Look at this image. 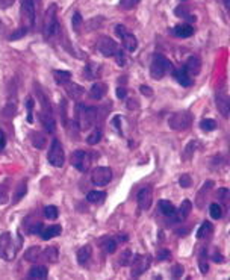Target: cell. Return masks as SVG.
I'll use <instances>...</instances> for the list:
<instances>
[{
	"mask_svg": "<svg viewBox=\"0 0 230 280\" xmlns=\"http://www.w3.org/2000/svg\"><path fill=\"white\" fill-rule=\"evenodd\" d=\"M209 214H211V217H212L214 220H220L221 215H223L221 205H218V203H212V205L209 206Z\"/></svg>",
	"mask_w": 230,
	"mask_h": 280,
	"instance_id": "obj_38",
	"label": "cell"
},
{
	"mask_svg": "<svg viewBox=\"0 0 230 280\" xmlns=\"http://www.w3.org/2000/svg\"><path fill=\"white\" fill-rule=\"evenodd\" d=\"M102 249H103L105 253L111 255V253H114L115 250H117V241L112 239V238H106L105 241L102 243Z\"/></svg>",
	"mask_w": 230,
	"mask_h": 280,
	"instance_id": "obj_30",
	"label": "cell"
},
{
	"mask_svg": "<svg viewBox=\"0 0 230 280\" xmlns=\"http://www.w3.org/2000/svg\"><path fill=\"white\" fill-rule=\"evenodd\" d=\"M193 120H194V117L189 111H179L170 117L168 125L173 131H186L188 128H191V125H193Z\"/></svg>",
	"mask_w": 230,
	"mask_h": 280,
	"instance_id": "obj_7",
	"label": "cell"
},
{
	"mask_svg": "<svg viewBox=\"0 0 230 280\" xmlns=\"http://www.w3.org/2000/svg\"><path fill=\"white\" fill-rule=\"evenodd\" d=\"M26 191H27V183H26V180H23V182L18 185L17 191H15V197H14V200H12V203H17L20 198H23V197L26 195Z\"/></svg>",
	"mask_w": 230,
	"mask_h": 280,
	"instance_id": "obj_37",
	"label": "cell"
},
{
	"mask_svg": "<svg viewBox=\"0 0 230 280\" xmlns=\"http://www.w3.org/2000/svg\"><path fill=\"white\" fill-rule=\"evenodd\" d=\"M179 183H180V186H183V188H189V186H191V177H189L188 174H182L180 179H179Z\"/></svg>",
	"mask_w": 230,
	"mask_h": 280,
	"instance_id": "obj_43",
	"label": "cell"
},
{
	"mask_svg": "<svg viewBox=\"0 0 230 280\" xmlns=\"http://www.w3.org/2000/svg\"><path fill=\"white\" fill-rule=\"evenodd\" d=\"M59 29L58 23V6L53 3L47 8L46 15H44V23H43V35L46 39H50L55 36V33Z\"/></svg>",
	"mask_w": 230,
	"mask_h": 280,
	"instance_id": "obj_4",
	"label": "cell"
},
{
	"mask_svg": "<svg viewBox=\"0 0 230 280\" xmlns=\"http://www.w3.org/2000/svg\"><path fill=\"white\" fill-rule=\"evenodd\" d=\"M126 96H127L126 88H117V97L118 99H126Z\"/></svg>",
	"mask_w": 230,
	"mask_h": 280,
	"instance_id": "obj_49",
	"label": "cell"
},
{
	"mask_svg": "<svg viewBox=\"0 0 230 280\" xmlns=\"http://www.w3.org/2000/svg\"><path fill=\"white\" fill-rule=\"evenodd\" d=\"M55 79L59 85H64L65 82L71 81V73L70 71H61V70H56L55 71Z\"/></svg>",
	"mask_w": 230,
	"mask_h": 280,
	"instance_id": "obj_32",
	"label": "cell"
},
{
	"mask_svg": "<svg viewBox=\"0 0 230 280\" xmlns=\"http://www.w3.org/2000/svg\"><path fill=\"white\" fill-rule=\"evenodd\" d=\"M15 2V0H0V8H9L12 3Z\"/></svg>",
	"mask_w": 230,
	"mask_h": 280,
	"instance_id": "obj_48",
	"label": "cell"
},
{
	"mask_svg": "<svg viewBox=\"0 0 230 280\" xmlns=\"http://www.w3.org/2000/svg\"><path fill=\"white\" fill-rule=\"evenodd\" d=\"M100 70L102 67L99 64H94V62H90L85 68H84V77L88 79V81H94L100 76Z\"/></svg>",
	"mask_w": 230,
	"mask_h": 280,
	"instance_id": "obj_23",
	"label": "cell"
},
{
	"mask_svg": "<svg viewBox=\"0 0 230 280\" xmlns=\"http://www.w3.org/2000/svg\"><path fill=\"white\" fill-rule=\"evenodd\" d=\"M108 93V87L103 82H94L90 90V97L94 100H102Z\"/></svg>",
	"mask_w": 230,
	"mask_h": 280,
	"instance_id": "obj_20",
	"label": "cell"
},
{
	"mask_svg": "<svg viewBox=\"0 0 230 280\" xmlns=\"http://www.w3.org/2000/svg\"><path fill=\"white\" fill-rule=\"evenodd\" d=\"M18 246H15L12 235L9 232L0 233V258L5 261H12L15 258Z\"/></svg>",
	"mask_w": 230,
	"mask_h": 280,
	"instance_id": "obj_6",
	"label": "cell"
},
{
	"mask_svg": "<svg viewBox=\"0 0 230 280\" xmlns=\"http://www.w3.org/2000/svg\"><path fill=\"white\" fill-rule=\"evenodd\" d=\"M105 198H106L105 191H90L87 194V200L90 203H102Z\"/></svg>",
	"mask_w": 230,
	"mask_h": 280,
	"instance_id": "obj_26",
	"label": "cell"
},
{
	"mask_svg": "<svg viewBox=\"0 0 230 280\" xmlns=\"http://www.w3.org/2000/svg\"><path fill=\"white\" fill-rule=\"evenodd\" d=\"M47 161L50 165L56 167V168H61L65 162V153H64V148H62V144L59 140H53L52 141V145L49 148V153H47Z\"/></svg>",
	"mask_w": 230,
	"mask_h": 280,
	"instance_id": "obj_8",
	"label": "cell"
},
{
	"mask_svg": "<svg viewBox=\"0 0 230 280\" xmlns=\"http://www.w3.org/2000/svg\"><path fill=\"white\" fill-rule=\"evenodd\" d=\"M150 264H151V258L148 255H136V256H133L132 262H130V267H132L130 276L133 279H138L139 276H142L150 268Z\"/></svg>",
	"mask_w": 230,
	"mask_h": 280,
	"instance_id": "obj_11",
	"label": "cell"
},
{
	"mask_svg": "<svg viewBox=\"0 0 230 280\" xmlns=\"http://www.w3.org/2000/svg\"><path fill=\"white\" fill-rule=\"evenodd\" d=\"M71 165L79 170L81 173H87L91 167V157L90 153L85 150H76L71 153Z\"/></svg>",
	"mask_w": 230,
	"mask_h": 280,
	"instance_id": "obj_9",
	"label": "cell"
},
{
	"mask_svg": "<svg viewBox=\"0 0 230 280\" xmlns=\"http://www.w3.org/2000/svg\"><path fill=\"white\" fill-rule=\"evenodd\" d=\"M112 179V171L108 167H97L93 170L91 180L96 186H106Z\"/></svg>",
	"mask_w": 230,
	"mask_h": 280,
	"instance_id": "obj_12",
	"label": "cell"
},
{
	"mask_svg": "<svg viewBox=\"0 0 230 280\" xmlns=\"http://www.w3.org/2000/svg\"><path fill=\"white\" fill-rule=\"evenodd\" d=\"M217 106H218V111L221 112V115L224 118H229V111H230V99L229 96L221 91L217 94Z\"/></svg>",
	"mask_w": 230,
	"mask_h": 280,
	"instance_id": "obj_16",
	"label": "cell"
},
{
	"mask_svg": "<svg viewBox=\"0 0 230 280\" xmlns=\"http://www.w3.org/2000/svg\"><path fill=\"white\" fill-rule=\"evenodd\" d=\"M191 211H193V203H191L189 200H185V202L180 205V208L174 211L171 220H173L174 223H182V221L191 214Z\"/></svg>",
	"mask_w": 230,
	"mask_h": 280,
	"instance_id": "obj_14",
	"label": "cell"
},
{
	"mask_svg": "<svg viewBox=\"0 0 230 280\" xmlns=\"http://www.w3.org/2000/svg\"><path fill=\"white\" fill-rule=\"evenodd\" d=\"M214 261H215V262H224V259H223V256H221L220 253H215V256H214Z\"/></svg>",
	"mask_w": 230,
	"mask_h": 280,
	"instance_id": "obj_52",
	"label": "cell"
},
{
	"mask_svg": "<svg viewBox=\"0 0 230 280\" xmlns=\"http://www.w3.org/2000/svg\"><path fill=\"white\" fill-rule=\"evenodd\" d=\"M44 217L49 218V220H56L58 218V208L50 205V206H46L44 208Z\"/></svg>",
	"mask_w": 230,
	"mask_h": 280,
	"instance_id": "obj_39",
	"label": "cell"
},
{
	"mask_svg": "<svg viewBox=\"0 0 230 280\" xmlns=\"http://www.w3.org/2000/svg\"><path fill=\"white\" fill-rule=\"evenodd\" d=\"M115 33L118 35V38L121 39V44L127 52H135L138 49V39L133 33H130L123 24H118L115 27Z\"/></svg>",
	"mask_w": 230,
	"mask_h": 280,
	"instance_id": "obj_10",
	"label": "cell"
},
{
	"mask_svg": "<svg viewBox=\"0 0 230 280\" xmlns=\"http://www.w3.org/2000/svg\"><path fill=\"white\" fill-rule=\"evenodd\" d=\"M97 120V108L93 106H85V105H78L76 109V125L79 126L81 131H88L94 126Z\"/></svg>",
	"mask_w": 230,
	"mask_h": 280,
	"instance_id": "obj_2",
	"label": "cell"
},
{
	"mask_svg": "<svg viewBox=\"0 0 230 280\" xmlns=\"http://www.w3.org/2000/svg\"><path fill=\"white\" fill-rule=\"evenodd\" d=\"M102 140V129H94L90 135H88V138H87V142L90 144V145H96L99 141Z\"/></svg>",
	"mask_w": 230,
	"mask_h": 280,
	"instance_id": "obj_35",
	"label": "cell"
},
{
	"mask_svg": "<svg viewBox=\"0 0 230 280\" xmlns=\"http://www.w3.org/2000/svg\"><path fill=\"white\" fill-rule=\"evenodd\" d=\"M139 90H141V93H142V94H147L148 97H151V96H153V91H151V90H150L148 87H144V85H142V87H141Z\"/></svg>",
	"mask_w": 230,
	"mask_h": 280,
	"instance_id": "obj_51",
	"label": "cell"
},
{
	"mask_svg": "<svg viewBox=\"0 0 230 280\" xmlns=\"http://www.w3.org/2000/svg\"><path fill=\"white\" fill-rule=\"evenodd\" d=\"M212 224L209 223V221H205L202 226H200V229H199V232H197V238L199 239H202V238H206V236H209L211 233H212Z\"/></svg>",
	"mask_w": 230,
	"mask_h": 280,
	"instance_id": "obj_33",
	"label": "cell"
},
{
	"mask_svg": "<svg viewBox=\"0 0 230 280\" xmlns=\"http://www.w3.org/2000/svg\"><path fill=\"white\" fill-rule=\"evenodd\" d=\"M200 128L206 132H211V131H215L217 129V122L212 118H205L200 122Z\"/></svg>",
	"mask_w": 230,
	"mask_h": 280,
	"instance_id": "obj_34",
	"label": "cell"
},
{
	"mask_svg": "<svg viewBox=\"0 0 230 280\" xmlns=\"http://www.w3.org/2000/svg\"><path fill=\"white\" fill-rule=\"evenodd\" d=\"M32 144L36 148H43L46 145V137L41 132H32Z\"/></svg>",
	"mask_w": 230,
	"mask_h": 280,
	"instance_id": "obj_29",
	"label": "cell"
},
{
	"mask_svg": "<svg viewBox=\"0 0 230 280\" xmlns=\"http://www.w3.org/2000/svg\"><path fill=\"white\" fill-rule=\"evenodd\" d=\"M40 120H41V125L44 128L46 132L49 134H53L55 129H56V123H55V118L52 117V114H44V112H40Z\"/></svg>",
	"mask_w": 230,
	"mask_h": 280,
	"instance_id": "obj_21",
	"label": "cell"
},
{
	"mask_svg": "<svg viewBox=\"0 0 230 280\" xmlns=\"http://www.w3.org/2000/svg\"><path fill=\"white\" fill-rule=\"evenodd\" d=\"M47 276H49V270L44 265H35L27 273L29 279H46Z\"/></svg>",
	"mask_w": 230,
	"mask_h": 280,
	"instance_id": "obj_24",
	"label": "cell"
},
{
	"mask_svg": "<svg viewBox=\"0 0 230 280\" xmlns=\"http://www.w3.org/2000/svg\"><path fill=\"white\" fill-rule=\"evenodd\" d=\"M170 256H171L170 250H161V252L158 253V261H165V259H170Z\"/></svg>",
	"mask_w": 230,
	"mask_h": 280,
	"instance_id": "obj_46",
	"label": "cell"
},
{
	"mask_svg": "<svg viewBox=\"0 0 230 280\" xmlns=\"http://www.w3.org/2000/svg\"><path fill=\"white\" fill-rule=\"evenodd\" d=\"M227 192H229L227 188H221V189H218L217 197H220V198H226V197H227Z\"/></svg>",
	"mask_w": 230,
	"mask_h": 280,
	"instance_id": "obj_50",
	"label": "cell"
},
{
	"mask_svg": "<svg viewBox=\"0 0 230 280\" xmlns=\"http://www.w3.org/2000/svg\"><path fill=\"white\" fill-rule=\"evenodd\" d=\"M27 33V30L24 29V27H20L18 30H15V32H12L11 33V36H9V39L11 41H15V39H20L21 36H24Z\"/></svg>",
	"mask_w": 230,
	"mask_h": 280,
	"instance_id": "obj_41",
	"label": "cell"
},
{
	"mask_svg": "<svg viewBox=\"0 0 230 280\" xmlns=\"http://www.w3.org/2000/svg\"><path fill=\"white\" fill-rule=\"evenodd\" d=\"M41 255V249L40 247H30L24 252V259L29 262H36V259Z\"/></svg>",
	"mask_w": 230,
	"mask_h": 280,
	"instance_id": "obj_28",
	"label": "cell"
},
{
	"mask_svg": "<svg viewBox=\"0 0 230 280\" xmlns=\"http://www.w3.org/2000/svg\"><path fill=\"white\" fill-rule=\"evenodd\" d=\"M159 209H161V212H162L165 217H168V218H171L173 214H174V211H176V208L173 206V203L168 202V200H161V202H159Z\"/></svg>",
	"mask_w": 230,
	"mask_h": 280,
	"instance_id": "obj_27",
	"label": "cell"
},
{
	"mask_svg": "<svg viewBox=\"0 0 230 280\" xmlns=\"http://www.w3.org/2000/svg\"><path fill=\"white\" fill-rule=\"evenodd\" d=\"M183 70H185L191 77H193V76H199L200 71H202V61H200L197 56H191V58L186 61Z\"/></svg>",
	"mask_w": 230,
	"mask_h": 280,
	"instance_id": "obj_15",
	"label": "cell"
},
{
	"mask_svg": "<svg viewBox=\"0 0 230 280\" xmlns=\"http://www.w3.org/2000/svg\"><path fill=\"white\" fill-rule=\"evenodd\" d=\"M61 232H62V227L59 224H53V226H49V227H43L41 232H40V236L44 239V241H47V239L59 236Z\"/></svg>",
	"mask_w": 230,
	"mask_h": 280,
	"instance_id": "obj_22",
	"label": "cell"
},
{
	"mask_svg": "<svg viewBox=\"0 0 230 280\" xmlns=\"http://www.w3.org/2000/svg\"><path fill=\"white\" fill-rule=\"evenodd\" d=\"M136 200H138V206H139L141 211H148L150 206H151V202H153V189H151V186L141 188L138 195H136Z\"/></svg>",
	"mask_w": 230,
	"mask_h": 280,
	"instance_id": "obj_13",
	"label": "cell"
},
{
	"mask_svg": "<svg viewBox=\"0 0 230 280\" xmlns=\"http://www.w3.org/2000/svg\"><path fill=\"white\" fill-rule=\"evenodd\" d=\"M64 90L67 91V94H68V97H71V99H74V100H78V99H81L84 94H85V90L81 87V85H78V84H73L71 81H68V82H65L64 85Z\"/></svg>",
	"mask_w": 230,
	"mask_h": 280,
	"instance_id": "obj_17",
	"label": "cell"
},
{
	"mask_svg": "<svg viewBox=\"0 0 230 280\" xmlns=\"http://www.w3.org/2000/svg\"><path fill=\"white\" fill-rule=\"evenodd\" d=\"M182 2H185V0H182Z\"/></svg>",
	"mask_w": 230,
	"mask_h": 280,
	"instance_id": "obj_53",
	"label": "cell"
},
{
	"mask_svg": "<svg viewBox=\"0 0 230 280\" xmlns=\"http://www.w3.org/2000/svg\"><path fill=\"white\" fill-rule=\"evenodd\" d=\"M97 50L103 55V56H106V58H115L117 59V64L118 65H121V67H124L126 65V58H124V55H123V50H121V47L114 41L112 38H109V36H100L99 39H97Z\"/></svg>",
	"mask_w": 230,
	"mask_h": 280,
	"instance_id": "obj_1",
	"label": "cell"
},
{
	"mask_svg": "<svg viewBox=\"0 0 230 280\" xmlns=\"http://www.w3.org/2000/svg\"><path fill=\"white\" fill-rule=\"evenodd\" d=\"M139 2H141V0H120V6L123 9L129 11V9H133Z\"/></svg>",
	"mask_w": 230,
	"mask_h": 280,
	"instance_id": "obj_40",
	"label": "cell"
},
{
	"mask_svg": "<svg viewBox=\"0 0 230 280\" xmlns=\"http://www.w3.org/2000/svg\"><path fill=\"white\" fill-rule=\"evenodd\" d=\"M41 253L44 255V259H47L49 262H58V259H59V252L56 247H47Z\"/></svg>",
	"mask_w": 230,
	"mask_h": 280,
	"instance_id": "obj_31",
	"label": "cell"
},
{
	"mask_svg": "<svg viewBox=\"0 0 230 280\" xmlns=\"http://www.w3.org/2000/svg\"><path fill=\"white\" fill-rule=\"evenodd\" d=\"M182 274H183V267L182 265H174L173 267V277L179 279V277H182Z\"/></svg>",
	"mask_w": 230,
	"mask_h": 280,
	"instance_id": "obj_44",
	"label": "cell"
},
{
	"mask_svg": "<svg viewBox=\"0 0 230 280\" xmlns=\"http://www.w3.org/2000/svg\"><path fill=\"white\" fill-rule=\"evenodd\" d=\"M82 24H84V18H82V15H81L79 12H74V14H73V18H71V26H73V30L79 32V30H81V27H82Z\"/></svg>",
	"mask_w": 230,
	"mask_h": 280,
	"instance_id": "obj_36",
	"label": "cell"
},
{
	"mask_svg": "<svg viewBox=\"0 0 230 280\" xmlns=\"http://www.w3.org/2000/svg\"><path fill=\"white\" fill-rule=\"evenodd\" d=\"M26 105H27V122L33 123V117H32V114H33V100L29 99Z\"/></svg>",
	"mask_w": 230,
	"mask_h": 280,
	"instance_id": "obj_42",
	"label": "cell"
},
{
	"mask_svg": "<svg viewBox=\"0 0 230 280\" xmlns=\"http://www.w3.org/2000/svg\"><path fill=\"white\" fill-rule=\"evenodd\" d=\"M91 255H93V249H91V246H84L79 252H78V262L81 264V265H85V264H88V261L91 259Z\"/></svg>",
	"mask_w": 230,
	"mask_h": 280,
	"instance_id": "obj_25",
	"label": "cell"
},
{
	"mask_svg": "<svg viewBox=\"0 0 230 280\" xmlns=\"http://www.w3.org/2000/svg\"><path fill=\"white\" fill-rule=\"evenodd\" d=\"M130 259H132V255H130V252H129V250H126V252L123 253V256H121L120 262H121V265H127Z\"/></svg>",
	"mask_w": 230,
	"mask_h": 280,
	"instance_id": "obj_45",
	"label": "cell"
},
{
	"mask_svg": "<svg viewBox=\"0 0 230 280\" xmlns=\"http://www.w3.org/2000/svg\"><path fill=\"white\" fill-rule=\"evenodd\" d=\"M6 145V135L3 131H0V151H2Z\"/></svg>",
	"mask_w": 230,
	"mask_h": 280,
	"instance_id": "obj_47",
	"label": "cell"
},
{
	"mask_svg": "<svg viewBox=\"0 0 230 280\" xmlns=\"http://www.w3.org/2000/svg\"><path fill=\"white\" fill-rule=\"evenodd\" d=\"M35 3L33 0H21L20 5V20H21V27H24L27 32L33 29L35 26Z\"/></svg>",
	"mask_w": 230,
	"mask_h": 280,
	"instance_id": "obj_5",
	"label": "cell"
},
{
	"mask_svg": "<svg viewBox=\"0 0 230 280\" xmlns=\"http://www.w3.org/2000/svg\"><path fill=\"white\" fill-rule=\"evenodd\" d=\"M193 33H194V27L191 26L189 23L177 24V26L173 29V35L177 36V38H189V36H193Z\"/></svg>",
	"mask_w": 230,
	"mask_h": 280,
	"instance_id": "obj_19",
	"label": "cell"
},
{
	"mask_svg": "<svg viewBox=\"0 0 230 280\" xmlns=\"http://www.w3.org/2000/svg\"><path fill=\"white\" fill-rule=\"evenodd\" d=\"M170 71H173V64L170 59L161 53H155L151 58L150 64V76L155 79V81H161L162 77H165Z\"/></svg>",
	"mask_w": 230,
	"mask_h": 280,
	"instance_id": "obj_3",
	"label": "cell"
},
{
	"mask_svg": "<svg viewBox=\"0 0 230 280\" xmlns=\"http://www.w3.org/2000/svg\"><path fill=\"white\" fill-rule=\"evenodd\" d=\"M173 76H174V79L176 81L182 85V87H185V88H189V87H193L194 85V79L191 77L183 68H179V70H174V73H173Z\"/></svg>",
	"mask_w": 230,
	"mask_h": 280,
	"instance_id": "obj_18",
	"label": "cell"
}]
</instances>
